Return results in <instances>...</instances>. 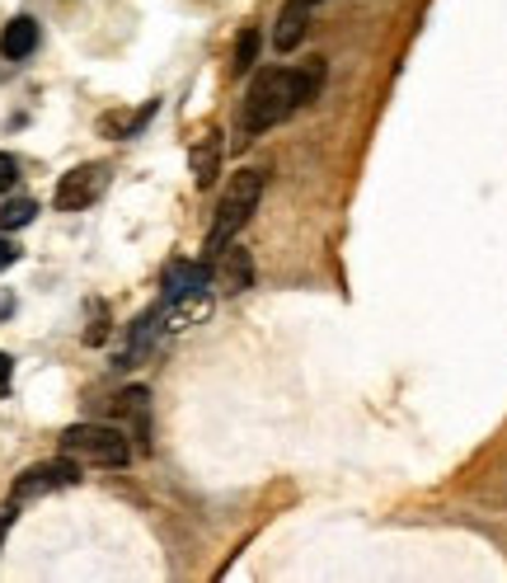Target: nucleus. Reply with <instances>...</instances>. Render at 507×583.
Returning <instances> with one entry per match:
<instances>
[{
  "mask_svg": "<svg viewBox=\"0 0 507 583\" xmlns=\"http://www.w3.org/2000/svg\"><path fill=\"white\" fill-rule=\"evenodd\" d=\"M320 75H325L320 61H310L306 71H287V67L259 71V75H254V85H249V100L240 108V128L249 137H259L268 128H278V123H287L300 104L315 100V90H320Z\"/></svg>",
  "mask_w": 507,
  "mask_h": 583,
  "instance_id": "1",
  "label": "nucleus"
},
{
  "mask_svg": "<svg viewBox=\"0 0 507 583\" xmlns=\"http://www.w3.org/2000/svg\"><path fill=\"white\" fill-rule=\"evenodd\" d=\"M259 198H263V175H259V170H240V175L231 179L226 198L216 202V217H212V231H208V255L226 249L235 235L245 231L254 208H259Z\"/></svg>",
  "mask_w": 507,
  "mask_h": 583,
  "instance_id": "2",
  "label": "nucleus"
},
{
  "mask_svg": "<svg viewBox=\"0 0 507 583\" xmlns=\"http://www.w3.org/2000/svg\"><path fill=\"white\" fill-rule=\"evenodd\" d=\"M61 452L75 456V462H90V466L132 462V443H127V433L114 429V423H71V429L61 433Z\"/></svg>",
  "mask_w": 507,
  "mask_h": 583,
  "instance_id": "3",
  "label": "nucleus"
},
{
  "mask_svg": "<svg viewBox=\"0 0 507 583\" xmlns=\"http://www.w3.org/2000/svg\"><path fill=\"white\" fill-rule=\"evenodd\" d=\"M75 480H81V462H75V456H61V462H43V466L24 470V476L14 480V503L43 499V494H52V490H71Z\"/></svg>",
  "mask_w": 507,
  "mask_h": 583,
  "instance_id": "4",
  "label": "nucleus"
},
{
  "mask_svg": "<svg viewBox=\"0 0 507 583\" xmlns=\"http://www.w3.org/2000/svg\"><path fill=\"white\" fill-rule=\"evenodd\" d=\"M108 188V165H75L57 184V212H85Z\"/></svg>",
  "mask_w": 507,
  "mask_h": 583,
  "instance_id": "5",
  "label": "nucleus"
},
{
  "mask_svg": "<svg viewBox=\"0 0 507 583\" xmlns=\"http://www.w3.org/2000/svg\"><path fill=\"white\" fill-rule=\"evenodd\" d=\"M216 282H221L226 292H245L249 282H254V259H249L245 245L216 249Z\"/></svg>",
  "mask_w": 507,
  "mask_h": 583,
  "instance_id": "6",
  "label": "nucleus"
},
{
  "mask_svg": "<svg viewBox=\"0 0 507 583\" xmlns=\"http://www.w3.org/2000/svg\"><path fill=\"white\" fill-rule=\"evenodd\" d=\"M34 47H38V24L28 20V14H20V20L5 24V34H0V53H5L10 61H24Z\"/></svg>",
  "mask_w": 507,
  "mask_h": 583,
  "instance_id": "7",
  "label": "nucleus"
},
{
  "mask_svg": "<svg viewBox=\"0 0 507 583\" xmlns=\"http://www.w3.org/2000/svg\"><path fill=\"white\" fill-rule=\"evenodd\" d=\"M306 24H310V10L292 0V5L278 14V34H273V43L282 47V53H292V47H296L300 38H306Z\"/></svg>",
  "mask_w": 507,
  "mask_h": 583,
  "instance_id": "8",
  "label": "nucleus"
},
{
  "mask_svg": "<svg viewBox=\"0 0 507 583\" xmlns=\"http://www.w3.org/2000/svg\"><path fill=\"white\" fill-rule=\"evenodd\" d=\"M212 273H208V264H174V269L165 273V296H184V292H198V288H208Z\"/></svg>",
  "mask_w": 507,
  "mask_h": 583,
  "instance_id": "9",
  "label": "nucleus"
},
{
  "mask_svg": "<svg viewBox=\"0 0 507 583\" xmlns=\"http://www.w3.org/2000/svg\"><path fill=\"white\" fill-rule=\"evenodd\" d=\"M216 161H221V132H208L193 147V179H198V188H212V179H216Z\"/></svg>",
  "mask_w": 507,
  "mask_h": 583,
  "instance_id": "10",
  "label": "nucleus"
},
{
  "mask_svg": "<svg viewBox=\"0 0 507 583\" xmlns=\"http://www.w3.org/2000/svg\"><path fill=\"white\" fill-rule=\"evenodd\" d=\"M146 400H151V390H146V386H132V390H122V396H118V415H122L127 423H132L141 443H146Z\"/></svg>",
  "mask_w": 507,
  "mask_h": 583,
  "instance_id": "11",
  "label": "nucleus"
},
{
  "mask_svg": "<svg viewBox=\"0 0 507 583\" xmlns=\"http://www.w3.org/2000/svg\"><path fill=\"white\" fill-rule=\"evenodd\" d=\"M38 217V202L34 198H10L5 208H0V231H20Z\"/></svg>",
  "mask_w": 507,
  "mask_h": 583,
  "instance_id": "12",
  "label": "nucleus"
},
{
  "mask_svg": "<svg viewBox=\"0 0 507 583\" xmlns=\"http://www.w3.org/2000/svg\"><path fill=\"white\" fill-rule=\"evenodd\" d=\"M254 53H259V34H254V28H245V34H240V47H235V75L249 71Z\"/></svg>",
  "mask_w": 507,
  "mask_h": 583,
  "instance_id": "13",
  "label": "nucleus"
},
{
  "mask_svg": "<svg viewBox=\"0 0 507 583\" xmlns=\"http://www.w3.org/2000/svg\"><path fill=\"white\" fill-rule=\"evenodd\" d=\"M14 175H20V165H14V155L10 151H0V194L14 184Z\"/></svg>",
  "mask_w": 507,
  "mask_h": 583,
  "instance_id": "14",
  "label": "nucleus"
},
{
  "mask_svg": "<svg viewBox=\"0 0 507 583\" xmlns=\"http://www.w3.org/2000/svg\"><path fill=\"white\" fill-rule=\"evenodd\" d=\"M10 382H14V362L10 353H0V396H10Z\"/></svg>",
  "mask_w": 507,
  "mask_h": 583,
  "instance_id": "15",
  "label": "nucleus"
},
{
  "mask_svg": "<svg viewBox=\"0 0 507 583\" xmlns=\"http://www.w3.org/2000/svg\"><path fill=\"white\" fill-rule=\"evenodd\" d=\"M14 259H20V249H14V241H5V235H0V273H5Z\"/></svg>",
  "mask_w": 507,
  "mask_h": 583,
  "instance_id": "16",
  "label": "nucleus"
},
{
  "mask_svg": "<svg viewBox=\"0 0 507 583\" xmlns=\"http://www.w3.org/2000/svg\"><path fill=\"white\" fill-rule=\"evenodd\" d=\"M296 5H306V10H315V5H320V0H296Z\"/></svg>",
  "mask_w": 507,
  "mask_h": 583,
  "instance_id": "17",
  "label": "nucleus"
}]
</instances>
